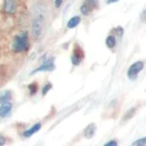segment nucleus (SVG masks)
<instances>
[{
	"label": "nucleus",
	"instance_id": "1",
	"mask_svg": "<svg viewBox=\"0 0 146 146\" xmlns=\"http://www.w3.org/2000/svg\"><path fill=\"white\" fill-rule=\"evenodd\" d=\"M12 51L14 53H25L29 50L30 42L27 31H21L14 37L12 42Z\"/></svg>",
	"mask_w": 146,
	"mask_h": 146
},
{
	"label": "nucleus",
	"instance_id": "2",
	"mask_svg": "<svg viewBox=\"0 0 146 146\" xmlns=\"http://www.w3.org/2000/svg\"><path fill=\"white\" fill-rule=\"evenodd\" d=\"M46 23V15L45 12L42 9H38V11L35 13L33 19H32V34L35 39H39L42 37L44 32V27Z\"/></svg>",
	"mask_w": 146,
	"mask_h": 146
},
{
	"label": "nucleus",
	"instance_id": "3",
	"mask_svg": "<svg viewBox=\"0 0 146 146\" xmlns=\"http://www.w3.org/2000/svg\"><path fill=\"white\" fill-rule=\"evenodd\" d=\"M55 58L51 56V58H48L44 60L41 64L39 65L37 68H35L34 70H32V72L30 73V75L35 74V73H38V72H45V71H53L55 70Z\"/></svg>",
	"mask_w": 146,
	"mask_h": 146
},
{
	"label": "nucleus",
	"instance_id": "4",
	"mask_svg": "<svg viewBox=\"0 0 146 146\" xmlns=\"http://www.w3.org/2000/svg\"><path fill=\"white\" fill-rule=\"evenodd\" d=\"M84 58H85V54H84L83 49L79 45H75L72 54H71V58H70L72 64L74 65V66H78V65H80V63L83 62Z\"/></svg>",
	"mask_w": 146,
	"mask_h": 146
},
{
	"label": "nucleus",
	"instance_id": "5",
	"mask_svg": "<svg viewBox=\"0 0 146 146\" xmlns=\"http://www.w3.org/2000/svg\"><path fill=\"white\" fill-rule=\"evenodd\" d=\"M143 68H144V62H140V60L139 62H135L129 67L127 75L131 80H135L136 79V77H137V75L139 74L141 70H143Z\"/></svg>",
	"mask_w": 146,
	"mask_h": 146
},
{
	"label": "nucleus",
	"instance_id": "6",
	"mask_svg": "<svg viewBox=\"0 0 146 146\" xmlns=\"http://www.w3.org/2000/svg\"><path fill=\"white\" fill-rule=\"evenodd\" d=\"M18 8V0H4L3 12L8 15H13L16 13Z\"/></svg>",
	"mask_w": 146,
	"mask_h": 146
},
{
	"label": "nucleus",
	"instance_id": "7",
	"mask_svg": "<svg viewBox=\"0 0 146 146\" xmlns=\"http://www.w3.org/2000/svg\"><path fill=\"white\" fill-rule=\"evenodd\" d=\"M12 108H13V104L10 101L2 103L0 105V118H6L7 116H9L12 111Z\"/></svg>",
	"mask_w": 146,
	"mask_h": 146
},
{
	"label": "nucleus",
	"instance_id": "8",
	"mask_svg": "<svg viewBox=\"0 0 146 146\" xmlns=\"http://www.w3.org/2000/svg\"><path fill=\"white\" fill-rule=\"evenodd\" d=\"M41 127H42V125L40 124V123L34 124L33 126H31L28 129H27V131H23V137H25V138L30 137V136H32V135H34V133H36L37 131H39L40 129H41Z\"/></svg>",
	"mask_w": 146,
	"mask_h": 146
},
{
	"label": "nucleus",
	"instance_id": "9",
	"mask_svg": "<svg viewBox=\"0 0 146 146\" xmlns=\"http://www.w3.org/2000/svg\"><path fill=\"white\" fill-rule=\"evenodd\" d=\"M96 124H94V123H92L90 125H88V126L85 128L84 129V135H85V137L86 138H92L94 135H95V133H96Z\"/></svg>",
	"mask_w": 146,
	"mask_h": 146
},
{
	"label": "nucleus",
	"instance_id": "10",
	"mask_svg": "<svg viewBox=\"0 0 146 146\" xmlns=\"http://www.w3.org/2000/svg\"><path fill=\"white\" fill-rule=\"evenodd\" d=\"M80 23H81V18H80V16H74V17H72L68 21L67 27L69 28V29H72V28L76 27Z\"/></svg>",
	"mask_w": 146,
	"mask_h": 146
},
{
	"label": "nucleus",
	"instance_id": "11",
	"mask_svg": "<svg viewBox=\"0 0 146 146\" xmlns=\"http://www.w3.org/2000/svg\"><path fill=\"white\" fill-rule=\"evenodd\" d=\"M12 98V93L10 91L5 90V91H2L0 92V105L2 103L6 102V101H9L11 100Z\"/></svg>",
	"mask_w": 146,
	"mask_h": 146
},
{
	"label": "nucleus",
	"instance_id": "12",
	"mask_svg": "<svg viewBox=\"0 0 146 146\" xmlns=\"http://www.w3.org/2000/svg\"><path fill=\"white\" fill-rule=\"evenodd\" d=\"M117 44V40H116V37L114 36L113 34L109 35L107 36V38L105 39V45L107 46V48L109 49H113Z\"/></svg>",
	"mask_w": 146,
	"mask_h": 146
},
{
	"label": "nucleus",
	"instance_id": "13",
	"mask_svg": "<svg viewBox=\"0 0 146 146\" xmlns=\"http://www.w3.org/2000/svg\"><path fill=\"white\" fill-rule=\"evenodd\" d=\"M135 112H136V108L135 107H133V108H131V109H129L128 111H127L126 114L124 115L123 121H129V120H131L133 116H135Z\"/></svg>",
	"mask_w": 146,
	"mask_h": 146
},
{
	"label": "nucleus",
	"instance_id": "14",
	"mask_svg": "<svg viewBox=\"0 0 146 146\" xmlns=\"http://www.w3.org/2000/svg\"><path fill=\"white\" fill-rule=\"evenodd\" d=\"M27 90H28V92H29L30 96L36 95L37 91H38V84H37L36 82H33V83L29 84L27 86Z\"/></svg>",
	"mask_w": 146,
	"mask_h": 146
},
{
	"label": "nucleus",
	"instance_id": "15",
	"mask_svg": "<svg viewBox=\"0 0 146 146\" xmlns=\"http://www.w3.org/2000/svg\"><path fill=\"white\" fill-rule=\"evenodd\" d=\"M80 11H81V13H82V15H84V16H88V15H90L91 14V12L93 11L92 9L89 7L88 5H87L86 3H84L82 4V6H81V8H80Z\"/></svg>",
	"mask_w": 146,
	"mask_h": 146
},
{
	"label": "nucleus",
	"instance_id": "16",
	"mask_svg": "<svg viewBox=\"0 0 146 146\" xmlns=\"http://www.w3.org/2000/svg\"><path fill=\"white\" fill-rule=\"evenodd\" d=\"M85 3L87 4L92 10L94 9H96L98 7V4H100V0H86Z\"/></svg>",
	"mask_w": 146,
	"mask_h": 146
},
{
	"label": "nucleus",
	"instance_id": "17",
	"mask_svg": "<svg viewBox=\"0 0 146 146\" xmlns=\"http://www.w3.org/2000/svg\"><path fill=\"white\" fill-rule=\"evenodd\" d=\"M52 88H53V85H52L51 83H47V84L44 85L43 88H42V90H41L42 96H46L47 94L49 93V91H51Z\"/></svg>",
	"mask_w": 146,
	"mask_h": 146
},
{
	"label": "nucleus",
	"instance_id": "18",
	"mask_svg": "<svg viewBox=\"0 0 146 146\" xmlns=\"http://www.w3.org/2000/svg\"><path fill=\"white\" fill-rule=\"evenodd\" d=\"M112 32H113V33L116 34L117 36L122 37V36H123V33H124V28L122 27H117L113 28Z\"/></svg>",
	"mask_w": 146,
	"mask_h": 146
},
{
	"label": "nucleus",
	"instance_id": "19",
	"mask_svg": "<svg viewBox=\"0 0 146 146\" xmlns=\"http://www.w3.org/2000/svg\"><path fill=\"white\" fill-rule=\"evenodd\" d=\"M133 146H145V145H146V137L144 136V137L139 138V139L133 141Z\"/></svg>",
	"mask_w": 146,
	"mask_h": 146
},
{
	"label": "nucleus",
	"instance_id": "20",
	"mask_svg": "<svg viewBox=\"0 0 146 146\" xmlns=\"http://www.w3.org/2000/svg\"><path fill=\"white\" fill-rule=\"evenodd\" d=\"M117 145H118V143H117L116 140H110L104 144V146H117Z\"/></svg>",
	"mask_w": 146,
	"mask_h": 146
},
{
	"label": "nucleus",
	"instance_id": "21",
	"mask_svg": "<svg viewBox=\"0 0 146 146\" xmlns=\"http://www.w3.org/2000/svg\"><path fill=\"white\" fill-rule=\"evenodd\" d=\"M62 2H63V0H55L56 8H60V7L62 5Z\"/></svg>",
	"mask_w": 146,
	"mask_h": 146
},
{
	"label": "nucleus",
	"instance_id": "22",
	"mask_svg": "<svg viewBox=\"0 0 146 146\" xmlns=\"http://www.w3.org/2000/svg\"><path fill=\"white\" fill-rule=\"evenodd\" d=\"M6 138L4 137V136H2V135H0V146H2V145H5L6 144Z\"/></svg>",
	"mask_w": 146,
	"mask_h": 146
},
{
	"label": "nucleus",
	"instance_id": "23",
	"mask_svg": "<svg viewBox=\"0 0 146 146\" xmlns=\"http://www.w3.org/2000/svg\"><path fill=\"white\" fill-rule=\"evenodd\" d=\"M145 16H146V11H145V9L142 11V13H141V21H142L143 23L145 22Z\"/></svg>",
	"mask_w": 146,
	"mask_h": 146
},
{
	"label": "nucleus",
	"instance_id": "24",
	"mask_svg": "<svg viewBox=\"0 0 146 146\" xmlns=\"http://www.w3.org/2000/svg\"><path fill=\"white\" fill-rule=\"evenodd\" d=\"M117 2H119V0H106V4H113V3H117Z\"/></svg>",
	"mask_w": 146,
	"mask_h": 146
}]
</instances>
